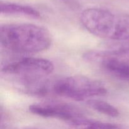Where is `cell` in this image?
Here are the masks:
<instances>
[{
	"label": "cell",
	"mask_w": 129,
	"mask_h": 129,
	"mask_svg": "<svg viewBox=\"0 0 129 129\" xmlns=\"http://www.w3.org/2000/svg\"><path fill=\"white\" fill-rule=\"evenodd\" d=\"M0 42L6 50L18 54H34L49 49L52 37L49 30L30 23L5 24L1 26Z\"/></svg>",
	"instance_id": "1"
},
{
	"label": "cell",
	"mask_w": 129,
	"mask_h": 129,
	"mask_svg": "<svg viewBox=\"0 0 129 129\" xmlns=\"http://www.w3.org/2000/svg\"><path fill=\"white\" fill-rule=\"evenodd\" d=\"M54 69L53 63L47 59L25 57L4 66L1 73L16 81L26 93L41 96L49 83L46 78Z\"/></svg>",
	"instance_id": "2"
},
{
	"label": "cell",
	"mask_w": 129,
	"mask_h": 129,
	"mask_svg": "<svg viewBox=\"0 0 129 129\" xmlns=\"http://www.w3.org/2000/svg\"><path fill=\"white\" fill-rule=\"evenodd\" d=\"M84 28L93 35L113 40H129V16L100 8L84 10L80 16Z\"/></svg>",
	"instance_id": "3"
},
{
	"label": "cell",
	"mask_w": 129,
	"mask_h": 129,
	"mask_svg": "<svg viewBox=\"0 0 129 129\" xmlns=\"http://www.w3.org/2000/svg\"><path fill=\"white\" fill-rule=\"evenodd\" d=\"M53 93L64 98L83 101L107 94V89L102 82L84 76H73L57 81L52 88Z\"/></svg>",
	"instance_id": "4"
},
{
	"label": "cell",
	"mask_w": 129,
	"mask_h": 129,
	"mask_svg": "<svg viewBox=\"0 0 129 129\" xmlns=\"http://www.w3.org/2000/svg\"><path fill=\"white\" fill-rule=\"evenodd\" d=\"M33 114L45 118H52L71 122L84 117L81 110L72 105L60 102H45L29 106Z\"/></svg>",
	"instance_id": "5"
},
{
	"label": "cell",
	"mask_w": 129,
	"mask_h": 129,
	"mask_svg": "<svg viewBox=\"0 0 129 129\" xmlns=\"http://www.w3.org/2000/svg\"><path fill=\"white\" fill-rule=\"evenodd\" d=\"M87 60L99 63L102 69L112 76L129 83V61L108 55L105 51H89L84 54Z\"/></svg>",
	"instance_id": "6"
},
{
	"label": "cell",
	"mask_w": 129,
	"mask_h": 129,
	"mask_svg": "<svg viewBox=\"0 0 129 129\" xmlns=\"http://www.w3.org/2000/svg\"><path fill=\"white\" fill-rule=\"evenodd\" d=\"M0 8L1 13L5 15H21L34 18H39L41 16L39 11L27 5L1 1Z\"/></svg>",
	"instance_id": "7"
},
{
	"label": "cell",
	"mask_w": 129,
	"mask_h": 129,
	"mask_svg": "<svg viewBox=\"0 0 129 129\" xmlns=\"http://www.w3.org/2000/svg\"><path fill=\"white\" fill-rule=\"evenodd\" d=\"M69 129H123L115 123L102 122L82 117L68 123Z\"/></svg>",
	"instance_id": "8"
},
{
	"label": "cell",
	"mask_w": 129,
	"mask_h": 129,
	"mask_svg": "<svg viewBox=\"0 0 129 129\" xmlns=\"http://www.w3.org/2000/svg\"><path fill=\"white\" fill-rule=\"evenodd\" d=\"M87 104L94 110L111 117H117L120 113L118 110L107 102L100 100H89Z\"/></svg>",
	"instance_id": "9"
},
{
	"label": "cell",
	"mask_w": 129,
	"mask_h": 129,
	"mask_svg": "<svg viewBox=\"0 0 129 129\" xmlns=\"http://www.w3.org/2000/svg\"><path fill=\"white\" fill-rule=\"evenodd\" d=\"M105 52L107 54L112 56L129 58V44H123L117 49Z\"/></svg>",
	"instance_id": "10"
},
{
	"label": "cell",
	"mask_w": 129,
	"mask_h": 129,
	"mask_svg": "<svg viewBox=\"0 0 129 129\" xmlns=\"http://www.w3.org/2000/svg\"><path fill=\"white\" fill-rule=\"evenodd\" d=\"M21 129H39V128H34V127H26V128H23Z\"/></svg>",
	"instance_id": "11"
}]
</instances>
